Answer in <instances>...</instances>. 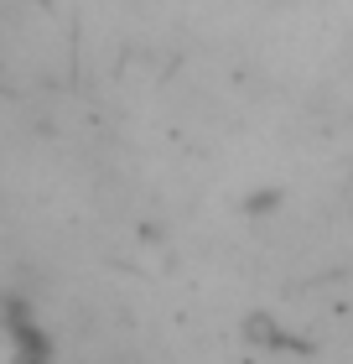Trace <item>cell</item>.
<instances>
[{"mask_svg": "<svg viewBox=\"0 0 353 364\" xmlns=\"http://www.w3.org/2000/svg\"><path fill=\"white\" fill-rule=\"evenodd\" d=\"M6 323H11V349H21V364H47V343L37 333V323L26 318V312H6Z\"/></svg>", "mask_w": 353, "mask_h": 364, "instance_id": "6da1fadb", "label": "cell"}]
</instances>
